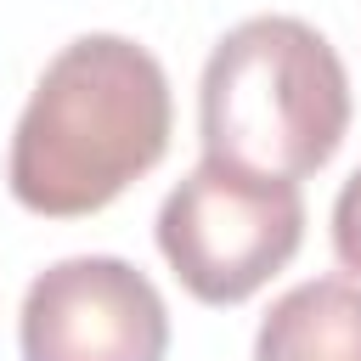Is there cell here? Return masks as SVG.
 Masks as SVG:
<instances>
[{"instance_id": "277c9868", "label": "cell", "mask_w": 361, "mask_h": 361, "mask_svg": "<svg viewBox=\"0 0 361 361\" xmlns=\"http://www.w3.org/2000/svg\"><path fill=\"white\" fill-rule=\"evenodd\" d=\"M17 344L23 361H164L169 310L130 259L73 254L28 282Z\"/></svg>"}, {"instance_id": "5b68a950", "label": "cell", "mask_w": 361, "mask_h": 361, "mask_svg": "<svg viewBox=\"0 0 361 361\" xmlns=\"http://www.w3.org/2000/svg\"><path fill=\"white\" fill-rule=\"evenodd\" d=\"M254 361H361V288L344 276L288 288L254 333Z\"/></svg>"}, {"instance_id": "7a4b0ae2", "label": "cell", "mask_w": 361, "mask_h": 361, "mask_svg": "<svg viewBox=\"0 0 361 361\" xmlns=\"http://www.w3.org/2000/svg\"><path fill=\"white\" fill-rule=\"evenodd\" d=\"M350 130V73L305 17H248L203 62V158L259 180L316 175Z\"/></svg>"}, {"instance_id": "8992f818", "label": "cell", "mask_w": 361, "mask_h": 361, "mask_svg": "<svg viewBox=\"0 0 361 361\" xmlns=\"http://www.w3.org/2000/svg\"><path fill=\"white\" fill-rule=\"evenodd\" d=\"M333 254L350 276H361V169L333 197Z\"/></svg>"}, {"instance_id": "6da1fadb", "label": "cell", "mask_w": 361, "mask_h": 361, "mask_svg": "<svg viewBox=\"0 0 361 361\" xmlns=\"http://www.w3.org/2000/svg\"><path fill=\"white\" fill-rule=\"evenodd\" d=\"M175 102L158 56L124 34H79L62 45L11 135V197L45 220L107 209L169 152Z\"/></svg>"}, {"instance_id": "3957f363", "label": "cell", "mask_w": 361, "mask_h": 361, "mask_svg": "<svg viewBox=\"0 0 361 361\" xmlns=\"http://www.w3.org/2000/svg\"><path fill=\"white\" fill-rule=\"evenodd\" d=\"M305 243L293 180H259L203 158L158 209V254L197 305L254 299Z\"/></svg>"}]
</instances>
